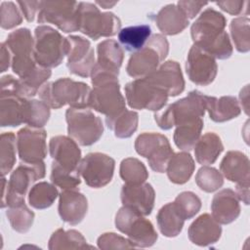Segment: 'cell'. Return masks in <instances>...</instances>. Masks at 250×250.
<instances>
[{
  "instance_id": "6da1fadb",
  "label": "cell",
  "mask_w": 250,
  "mask_h": 250,
  "mask_svg": "<svg viewBox=\"0 0 250 250\" xmlns=\"http://www.w3.org/2000/svg\"><path fill=\"white\" fill-rule=\"evenodd\" d=\"M226 24L227 21L222 13L207 8L191 24L190 34L194 44L216 59H229L233 49L225 30Z\"/></svg>"
},
{
  "instance_id": "7a4b0ae2",
  "label": "cell",
  "mask_w": 250,
  "mask_h": 250,
  "mask_svg": "<svg viewBox=\"0 0 250 250\" xmlns=\"http://www.w3.org/2000/svg\"><path fill=\"white\" fill-rule=\"evenodd\" d=\"M91 81L94 88L90 92L88 106L104 114L110 120L126 109L125 99L120 92L118 76L92 70Z\"/></svg>"
},
{
  "instance_id": "3957f363",
  "label": "cell",
  "mask_w": 250,
  "mask_h": 250,
  "mask_svg": "<svg viewBox=\"0 0 250 250\" xmlns=\"http://www.w3.org/2000/svg\"><path fill=\"white\" fill-rule=\"evenodd\" d=\"M90 92L87 84L63 77L45 83L38 95L51 108H60L65 104L70 107H89Z\"/></svg>"
},
{
  "instance_id": "277c9868",
  "label": "cell",
  "mask_w": 250,
  "mask_h": 250,
  "mask_svg": "<svg viewBox=\"0 0 250 250\" xmlns=\"http://www.w3.org/2000/svg\"><path fill=\"white\" fill-rule=\"evenodd\" d=\"M46 168L43 161L36 163L21 162L11 174L9 182L2 177V202L1 207L5 208L24 203V196L39 179L45 176Z\"/></svg>"
},
{
  "instance_id": "5b68a950",
  "label": "cell",
  "mask_w": 250,
  "mask_h": 250,
  "mask_svg": "<svg viewBox=\"0 0 250 250\" xmlns=\"http://www.w3.org/2000/svg\"><path fill=\"white\" fill-rule=\"evenodd\" d=\"M207 96L197 90H193L187 97L169 104L166 108L154 113L156 124L163 130H169L174 126L202 118L206 111Z\"/></svg>"
},
{
  "instance_id": "8992f818",
  "label": "cell",
  "mask_w": 250,
  "mask_h": 250,
  "mask_svg": "<svg viewBox=\"0 0 250 250\" xmlns=\"http://www.w3.org/2000/svg\"><path fill=\"white\" fill-rule=\"evenodd\" d=\"M121 29L120 20L110 12L102 13L89 2H79L78 30L93 40L117 34Z\"/></svg>"
},
{
  "instance_id": "52a82bcc",
  "label": "cell",
  "mask_w": 250,
  "mask_h": 250,
  "mask_svg": "<svg viewBox=\"0 0 250 250\" xmlns=\"http://www.w3.org/2000/svg\"><path fill=\"white\" fill-rule=\"evenodd\" d=\"M169 43L162 34H154L146 45L134 52L127 63L126 71L134 78H143L154 71L167 57Z\"/></svg>"
},
{
  "instance_id": "ba28073f",
  "label": "cell",
  "mask_w": 250,
  "mask_h": 250,
  "mask_svg": "<svg viewBox=\"0 0 250 250\" xmlns=\"http://www.w3.org/2000/svg\"><path fill=\"white\" fill-rule=\"evenodd\" d=\"M66 55V37L49 25L34 30V59L40 66L51 68L62 63Z\"/></svg>"
},
{
  "instance_id": "9c48e42d",
  "label": "cell",
  "mask_w": 250,
  "mask_h": 250,
  "mask_svg": "<svg viewBox=\"0 0 250 250\" xmlns=\"http://www.w3.org/2000/svg\"><path fill=\"white\" fill-rule=\"evenodd\" d=\"M115 227L128 236L135 247H150L158 237L151 222L141 213L127 206L118 210L115 216Z\"/></svg>"
},
{
  "instance_id": "30bf717a",
  "label": "cell",
  "mask_w": 250,
  "mask_h": 250,
  "mask_svg": "<svg viewBox=\"0 0 250 250\" xmlns=\"http://www.w3.org/2000/svg\"><path fill=\"white\" fill-rule=\"evenodd\" d=\"M67 132L80 146H91L98 142L104 133L102 119L88 107H69L65 112Z\"/></svg>"
},
{
  "instance_id": "8fae6325",
  "label": "cell",
  "mask_w": 250,
  "mask_h": 250,
  "mask_svg": "<svg viewBox=\"0 0 250 250\" xmlns=\"http://www.w3.org/2000/svg\"><path fill=\"white\" fill-rule=\"evenodd\" d=\"M5 44L12 54V70L20 78L25 76L36 67L34 39L28 28L21 27L11 32Z\"/></svg>"
},
{
  "instance_id": "7c38bea8",
  "label": "cell",
  "mask_w": 250,
  "mask_h": 250,
  "mask_svg": "<svg viewBox=\"0 0 250 250\" xmlns=\"http://www.w3.org/2000/svg\"><path fill=\"white\" fill-rule=\"evenodd\" d=\"M136 151L147 159L149 167L158 173L166 171L174 154L168 139L159 133H143L135 141Z\"/></svg>"
},
{
  "instance_id": "4fadbf2b",
  "label": "cell",
  "mask_w": 250,
  "mask_h": 250,
  "mask_svg": "<svg viewBox=\"0 0 250 250\" xmlns=\"http://www.w3.org/2000/svg\"><path fill=\"white\" fill-rule=\"evenodd\" d=\"M126 101L131 108L160 110L168 100V94L148 82L145 77L135 79L125 85Z\"/></svg>"
},
{
  "instance_id": "5bb4252c",
  "label": "cell",
  "mask_w": 250,
  "mask_h": 250,
  "mask_svg": "<svg viewBox=\"0 0 250 250\" xmlns=\"http://www.w3.org/2000/svg\"><path fill=\"white\" fill-rule=\"evenodd\" d=\"M78 2L41 1L37 15L39 23H53L63 32L78 30Z\"/></svg>"
},
{
  "instance_id": "9a60e30c",
  "label": "cell",
  "mask_w": 250,
  "mask_h": 250,
  "mask_svg": "<svg viewBox=\"0 0 250 250\" xmlns=\"http://www.w3.org/2000/svg\"><path fill=\"white\" fill-rule=\"evenodd\" d=\"M114 166V159L107 154L91 152L80 160L77 170L87 186L100 188L106 186L111 181Z\"/></svg>"
},
{
  "instance_id": "2e32d148",
  "label": "cell",
  "mask_w": 250,
  "mask_h": 250,
  "mask_svg": "<svg viewBox=\"0 0 250 250\" xmlns=\"http://www.w3.org/2000/svg\"><path fill=\"white\" fill-rule=\"evenodd\" d=\"M66 66L70 73L88 77L96 64L95 52L91 42L78 35L66 37Z\"/></svg>"
},
{
  "instance_id": "e0dca14e",
  "label": "cell",
  "mask_w": 250,
  "mask_h": 250,
  "mask_svg": "<svg viewBox=\"0 0 250 250\" xmlns=\"http://www.w3.org/2000/svg\"><path fill=\"white\" fill-rule=\"evenodd\" d=\"M186 71L191 82L206 86L216 78L218 65L213 56L193 44L187 57Z\"/></svg>"
},
{
  "instance_id": "ac0fdd59",
  "label": "cell",
  "mask_w": 250,
  "mask_h": 250,
  "mask_svg": "<svg viewBox=\"0 0 250 250\" xmlns=\"http://www.w3.org/2000/svg\"><path fill=\"white\" fill-rule=\"evenodd\" d=\"M46 136V131L42 128L25 127L18 132L17 148L21 162L43 161L47 155Z\"/></svg>"
},
{
  "instance_id": "d6986e66",
  "label": "cell",
  "mask_w": 250,
  "mask_h": 250,
  "mask_svg": "<svg viewBox=\"0 0 250 250\" xmlns=\"http://www.w3.org/2000/svg\"><path fill=\"white\" fill-rule=\"evenodd\" d=\"M145 78L165 91L168 96H178L185 89V80L180 64L175 61H167Z\"/></svg>"
},
{
  "instance_id": "ffe728a7",
  "label": "cell",
  "mask_w": 250,
  "mask_h": 250,
  "mask_svg": "<svg viewBox=\"0 0 250 250\" xmlns=\"http://www.w3.org/2000/svg\"><path fill=\"white\" fill-rule=\"evenodd\" d=\"M123 206L136 210L144 216L149 215L154 206L155 192L150 184H125L120 192Z\"/></svg>"
},
{
  "instance_id": "44dd1931",
  "label": "cell",
  "mask_w": 250,
  "mask_h": 250,
  "mask_svg": "<svg viewBox=\"0 0 250 250\" xmlns=\"http://www.w3.org/2000/svg\"><path fill=\"white\" fill-rule=\"evenodd\" d=\"M49 151L54 162L64 169L77 171L81 150L77 143L66 136H55L49 142Z\"/></svg>"
},
{
  "instance_id": "7402d4cb",
  "label": "cell",
  "mask_w": 250,
  "mask_h": 250,
  "mask_svg": "<svg viewBox=\"0 0 250 250\" xmlns=\"http://www.w3.org/2000/svg\"><path fill=\"white\" fill-rule=\"evenodd\" d=\"M58 210L63 222L72 226L77 225L87 214V198L77 189H63L60 193Z\"/></svg>"
},
{
  "instance_id": "603a6c76",
  "label": "cell",
  "mask_w": 250,
  "mask_h": 250,
  "mask_svg": "<svg viewBox=\"0 0 250 250\" xmlns=\"http://www.w3.org/2000/svg\"><path fill=\"white\" fill-rule=\"evenodd\" d=\"M212 217L223 225L232 223L240 214L239 199L230 188H224L217 192L211 202Z\"/></svg>"
},
{
  "instance_id": "cb8c5ba5",
  "label": "cell",
  "mask_w": 250,
  "mask_h": 250,
  "mask_svg": "<svg viewBox=\"0 0 250 250\" xmlns=\"http://www.w3.org/2000/svg\"><path fill=\"white\" fill-rule=\"evenodd\" d=\"M97 53L98 61L93 70L118 76L124 58L120 44L112 39L104 40L99 43Z\"/></svg>"
},
{
  "instance_id": "d4e9b609",
  "label": "cell",
  "mask_w": 250,
  "mask_h": 250,
  "mask_svg": "<svg viewBox=\"0 0 250 250\" xmlns=\"http://www.w3.org/2000/svg\"><path fill=\"white\" fill-rule=\"evenodd\" d=\"M189 240L198 246H208L216 243L222 234L220 224L209 214L200 215L188 228Z\"/></svg>"
},
{
  "instance_id": "484cf974",
  "label": "cell",
  "mask_w": 250,
  "mask_h": 250,
  "mask_svg": "<svg viewBox=\"0 0 250 250\" xmlns=\"http://www.w3.org/2000/svg\"><path fill=\"white\" fill-rule=\"evenodd\" d=\"M220 171L227 180L233 183L249 182L250 167L248 157L237 150L227 152L220 164Z\"/></svg>"
},
{
  "instance_id": "4316f807",
  "label": "cell",
  "mask_w": 250,
  "mask_h": 250,
  "mask_svg": "<svg viewBox=\"0 0 250 250\" xmlns=\"http://www.w3.org/2000/svg\"><path fill=\"white\" fill-rule=\"evenodd\" d=\"M158 29L166 35H175L188 27L189 21L182 10L175 4L162 7L154 18Z\"/></svg>"
},
{
  "instance_id": "83f0119b",
  "label": "cell",
  "mask_w": 250,
  "mask_h": 250,
  "mask_svg": "<svg viewBox=\"0 0 250 250\" xmlns=\"http://www.w3.org/2000/svg\"><path fill=\"white\" fill-rule=\"evenodd\" d=\"M206 110L214 122L230 120L237 117L241 112L236 98L232 96H223L221 98L207 96Z\"/></svg>"
},
{
  "instance_id": "f1b7e54d",
  "label": "cell",
  "mask_w": 250,
  "mask_h": 250,
  "mask_svg": "<svg viewBox=\"0 0 250 250\" xmlns=\"http://www.w3.org/2000/svg\"><path fill=\"white\" fill-rule=\"evenodd\" d=\"M27 98L15 95L0 96V125L16 127L24 123V103Z\"/></svg>"
},
{
  "instance_id": "f546056e",
  "label": "cell",
  "mask_w": 250,
  "mask_h": 250,
  "mask_svg": "<svg viewBox=\"0 0 250 250\" xmlns=\"http://www.w3.org/2000/svg\"><path fill=\"white\" fill-rule=\"evenodd\" d=\"M195 159L199 164H213L224 150L220 137L214 132H208L201 136L193 146Z\"/></svg>"
},
{
  "instance_id": "4dcf8cb0",
  "label": "cell",
  "mask_w": 250,
  "mask_h": 250,
  "mask_svg": "<svg viewBox=\"0 0 250 250\" xmlns=\"http://www.w3.org/2000/svg\"><path fill=\"white\" fill-rule=\"evenodd\" d=\"M195 168V164L191 155L188 152L174 153L171 157L167 168V176L169 180L177 185L187 183L191 177Z\"/></svg>"
},
{
  "instance_id": "1f68e13d",
  "label": "cell",
  "mask_w": 250,
  "mask_h": 250,
  "mask_svg": "<svg viewBox=\"0 0 250 250\" xmlns=\"http://www.w3.org/2000/svg\"><path fill=\"white\" fill-rule=\"evenodd\" d=\"M159 230L164 236L175 237L183 229L185 219L177 210L174 202L162 206L156 216Z\"/></svg>"
},
{
  "instance_id": "d6a6232c",
  "label": "cell",
  "mask_w": 250,
  "mask_h": 250,
  "mask_svg": "<svg viewBox=\"0 0 250 250\" xmlns=\"http://www.w3.org/2000/svg\"><path fill=\"white\" fill-rule=\"evenodd\" d=\"M151 33L148 24H137L127 26L118 32V40L123 48L128 52H136L142 49Z\"/></svg>"
},
{
  "instance_id": "836d02e7",
  "label": "cell",
  "mask_w": 250,
  "mask_h": 250,
  "mask_svg": "<svg viewBox=\"0 0 250 250\" xmlns=\"http://www.w3.org/2000/svg\"><path fill=\"white\" fill-rule=\"evenodd\" d=\"M203 128V119L197 118L177 125L174 132L175 145L183 150H190L200 138Z\"/></svg>"
},
{
  "instance_id": "e575fe53",
  "label": "cell",
  "mask_w": 250,
  "mask_h": 250,
  "mask_svg": "<svg viewBox=\"0 0 250 250\" xmlns=\"http://www.w3.org/2000/svg\"><path fill=\"white\" fill-rule=\"evenodd\" d=\"M91 247L87 244L85 237L75 229H57L51 235L48 243L50 250L59 249H84Z\"/></svg>"
},
{
  "instance_id": "d590c367",
  "label": "cell",
  "mask_w": 250,
  "mask_h": 250,
  "mask_svg": "<svg viewBox=\"0 0 250 250\" xmlns=\"http://www.w3.org/2000/svg\"><path fill=\"white\" fill-rule=\"evenodd\" d=\"M139 114L133 110H123L116 117L105 121L108 129L114 132L115 137L120 139L130 138L138 128Z\"/></svg>"
},
{
  "instance_id": "8d00e7d4",
  "label": "cell",
  "mask_w": 250,
  "mask_h": 250,
  "mask_svg": "<svg viewBox=\"0 0 250 250\" xmlns=\"http://www.w3.org/2000/svg\"><path fill=\"white\" fill-rule=\"evenodd\" d=\"M58 195L59 191L55 185L40 182L30 188L28 202L35 209H46L54 203Z\"/></svg>"
},
{
  "instance_id": "74e56055",
  "label": "cell",
  "mask_w": 250,
  "mask_h": 250,
  "mask_svg": "<svg viewBox=\"0 0 250 250\" xmlns=\"http://www.w3.org/2000/svg\"><path fill=\"white\" fill-rule=\"evenodd\" d=\"M51 74L52 72L50 68H46L37 64L36 67L25 76L19 78L23 97L27 99L34 97L37 94L39 88L41 89V87L47 83V80L50 78Z\"/></svg>"
},
{
  "instance_id": "f35d334b",
  "label": "cell",
  "mask_w": 250,
  "mask_h": 250,
  "mask_svg": "<svg viewBox=\"0 0 250 250\" xmlns=\"http://www.w3.org/2000/svg\"><path fill=\"white\" fill-rule=\"evenodd\" d=\"M50 107L38 100L26 99L24 103L23 121L29 127L42 128L49 120Z\"/></svg>"
},
{
  "instance_id": "ab89813d",
  "label": "cell",
  "mask_w": 250,
  "mask_h": 250,
  "mask_svg": "<svg viewBox=\"0 0 250 250\" xmlns=\"http://www.w3.org/2000/svg\"><path fill=\"white\" fill-rule=\"evenodd\" d=\"M17 140L12 132L3 133L0 137V170L2 177H5L13 169L16 163Z\"/></svg>"
},
{
  "instance_id": "60d3db41",
  "label": "cell",
  "mask_w": 250,
  "mask_h": 250,
  "mask_svg": "<svg viewBox=\"0 0 250 250\" xmlns=\"http://www.w3.org/2000/svg\"><path fill=\"white\" fill-rule=\"evenodd\" d=\"M6 216L14 230L24 233L29 230L34 221V213L24 203L9 207Z\"/></svg>"
},
{
  "instance_id": "b9f144b4",
  "label": "cell",
  "mask_w": 250,
  "mask_h": 250,
  "mask_svg": "<svg viewBox=\"0 0 250 250\" xmlns=\"http://www.w3.org/2000/svg\"><path fill=\"white\" fill-rule=\"evenodd\" d=\"M119 174L125 184H142L148 178L145 164L134 157H128L121 161Z\"/></svg>"
},
{
  "instance_id": "7bdbcfd3",
  "label": "cell",
  "mask_w": 250,
  "mask_h": 250,
  "mask_svg": "<svg viewBox=\"0 0 250 250\" xmlns=\"http://www.w3.org/2000/svg\"><path fill=\"white\" fill-rule=\"evenodd\" d=\"M249 22V18L245 16L233 19L229 24L230 35L234 47L240 53H246L250 50Z\"/></svg>"
},
{
  "instance_id": "ee69618b",
  "label": "cell",
  "mask_w": 250,
  "mask_h": 250,
  "mask_svg": "<svg viewBox=\"0 0 250 250\" xmlns=\"http://www.w3.org/2000/svg\"><path fill=\"white\" fill-rule=\"evenodd\" d=\"M50 180L53 185L62 189H77L80 185V174L77 171H70L62 168L53 161Z\"/></svg>"
},
{
  "instance_id": "f6af8a7d",
  "label": "cell",
  "mask_w": 250,
  "mask_h": 250,
  "mask_svg": "<svg viewBox=\"0 0 250 250\" xmlns=\"http://www.w3.org/2000/svg\"><path fill=\"white\" fill-rule=\"evenodd\" d=\"M195 183L198 188L206 192H213L224 185V179L216 168L202 166L195 175Z\"/></svg>"
},
{
  "instance_id": "bcb514c9",
  "label": "cell",
  "mask_w": 250,
  "mask_h": 250,
  "mask_svg": "<svg viewBox=\"0 0 250 250\" xmlns=\"http://www.w3.org/2000/svg\"><path fill=\"white\" fill-rule=\"evenodd\" d=\"M174 204L185 220L194 217L201 208L200 198L192 191H183L178 194Z\"/></svg>"
},
{
  "instance_id": "7dc6e473",
  "label": "cell",
  "mask_w": 250,
  "mask_h": 250,
  "mask_svg": "<svg viewBox=\"0 0 250 250\" xmlns=\"http://www.w3.org/2000/svg\"><path fill=\"white\" fill-rule=\"evenodd\" d=\"M1 27L4 29H11L19 25L22 21V17L14 2L4 1L0 6Z\"/></svg>"
},
{
  "instance_id": "c3c4849f",
  "label": "cell",
  "mask_w": 250,
  "mask_h": 250,
  "mask_svg": "<svg viewBox=\"0 0 250 250\" xmlns=\"http://www.w3.org/2000/svg\"><path fill=\"white\" fill-rule=\"evenodd\" d=\"M98 247L103 250L109 249H129L135 246L129 239L124 238L114 232H105L98 238Z\"/></svg>"
},
{
  "instance_id": "681fc988",
  "label": "cell",
  "mask_w": 250,
  "mask_h": 250,
  "mask_svg": "<svg viewBox=\"0 0 250 250\" xmlns=\"http://www.w3.org/2000/svg\"><path fill=\"white\" fill-rule=\"evenodd\" d=\"M207 2H198V1H188V0H181L178 1L177 6L182 10V12L186 15V17L189 19H193L199 11L206 6Z\"/></svg>"
},
{
  "instance_id": "f907efd6",
  "label": "cell",
  "mask_w": 250,
  "mask_h": 250,
  "mask_svg": "<svg viewBox=\"0 0 250 250\" xmlns=\"http://www.w3.org/2000/svg\"><path fill=\"white\" fill-rule=\"evenodd\" d=\"M20 9L27 21H33L40 10L41 1H18Z\"/></svg>"
},
{
  "instance_id": "816d5d0a",
  "label": "cell",
  "mask_w": 250,
  "mask_h": 250,
  "mask_svg": "<svg viewBox=\"0 0 250 250\" xmlns=\"http://www.w3.org/2000/svg\"><path fill=\"white\" fill-rule=\"evenodd\" d=\"M247 2L244 1H220L216 2V4L225 12L230 14V15H239L244 8V5Z\"/></svg>"
},
{
  "instance_id": "f5cc1de1",
  "label": "cell",
  "mask_w": 250,
  "mask_h": 250,
  "mask_svg": "<svg viewBox=\"0 0 250 250\" xmlns=\"http://www.w3.org/2000/svg\"><path fill=\"white\" fill-rule=\"evenodd\" d=\"M12 64V54L5 42L1 43V53H0V71H6Z\"/></svg>"
},
{
  "instance_id": "db71d44e",
  "label": "cell",
  "mask_w": 250,
  "mask_h": 250,
  "mask_svg": "<svg viewBox=\"0 0 250 250\" xmlns=\"http://www.w3.org/2000/svg\"><path fill=\"white\" fill-rule=\"evenodd\" d=\"M235 194L239 200L244 204H249V182H243L236 184Z\"/></svg>"
},
{
  "instance_id": "11a10c76",
  "label": "cell",
  "mask_w": 250,
  "mask_h": 250,
  "mask_svg": "<svg viewBox=\"0 0 250 250\" xmlns=\"http://www.w3.org/2000/svg\"><path fill=\"white\" fill-rule=\"evenodd\" d=\"M116 3H117L116 1H112V2H110V1H97V2H96V4L102 6V8H104V9L111 8V7L114 6Z\"/></svg>"
}]
</instances>
